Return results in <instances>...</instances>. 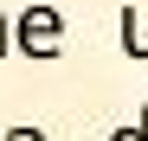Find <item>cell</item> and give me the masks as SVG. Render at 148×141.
<instances>
[{
	"label": "cell",
	"mask_w": 148,
	"mask_h": 141,
	"mask_svg": "<svg viewBox=\"0 0 148 141\" xmlns=\"http://www.w3.org/2000/svg\"><path fill=\"white\" fill-rule=\"evenodd\" d=\"M142 58H148V19H142ZM142 58H135V64H142Z\"/></svg>",
	"instance_id": "obj_6"
},
{
	"label": "cell",
	"mask_w": 148,
	"mask_h": 141,
	"mask_svg": "<svg viewBox=\"0 0 148 141\" xmlns=\"http://www.w3.org/2000/svg\"><path fill=\"white\" fill-rule=\"evenodd\" d=\"M116 26H122V58H142V13H135V7H122V13H116Z\"/></svg>",
	"instance_id": "obj_2"
},
{
	"label": "cell",
	"mask_w": 148,
	"mask_h": 141,
	"mask_svg": "<svg viewBox=\"0 0 148 141\" xmlns=\"http://www.w3.org/2000/svg\"><path fill=\"white\" fill-rule=\"evenodd\" d=\"M0 141H45V135H39V128H7Z\"/></svg>",
	"instance_id": "obj_5"
},
{
	"label": "cell",
	"mask_w": 148,
	"mask_h": 141,
	"mask_svg": "<svg viewBox=\"0 0 148 141\" xmlns=\"http://www.w3.org/2000/svg\"><path fill=\"white\" fill-rule=\"evenodd\" d=\"M7 52H13V19L0 13V58H7Z\"/></svg>",
	"instance_id": "obj_4"
},
{
	"label": "cell",
	"mask_w": 148,
	"mask_h": 141,
	"mask_svg": "<svg viewBox=\"0 0 148 141\" xmlns=\"http://www.w3.org/2000/svg\"><path fill=\"white\" fill-rule=\"evenodd\" d=\"M13 52L32 58V64H52L64 52V13L58 7H26V13L13 19Z\"/></svg>",
	"instance_id": "obj_1"
},
{
	"label": "cell",
	"mask_w": 148,
	"mask_h": 141,
	"mask_svg": "<svg viewBox=\"0 0 148 141\" xmlns=\"http://www.w3.org/2000/svg\"><path fill=\"white\" fill-rule=\"evenodd\" d=\"M110 141H148V103H142V115H135V122H122Z\"/></svg>",
	"instance_id": "obj_3"
}]
</instances>
